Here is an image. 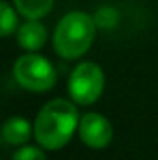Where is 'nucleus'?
<instances>
[{"label": "nucleus", "mask_w": 158, "mask_h": 160, "mask_svg": "<svg viewBox=\"0 0 158 160\" xmlns=\"http://www.w3.org/2000/svg\"><path fill=\"white\" fill-rule=\"evenodd\" d=\"M78 123V108L73 101L52 99L41 106L34 119V138L45 151H58L71 142Z\"/></svg>", "instance_id": "nucleus-1"}, {"label": "nucleus", "mask_w": 158, "mask_h": 160, "mask_svg": "<svg viewBox=\"0 0 158 160\" xmlns=\"http://www.w3.org/2000/svg\"><path fill=\"white\" fill-rule=\"evenodd\" d=\"M95 34H97V24L89 13L71 11L62 17V21L54 30L52 36L54 50L60 58L65 60L82 58L91 48Z\"/></svg>", "instance_id": "nucleus-2"}, {"label": "nucleus", "mask_w": 158, "mask_h": 160, "mask_svg": "<svg viewBox=\"0 0 158 160\" xmlns=\"http://www.w3.org/2000/svg\"><path fill=\"white\" fill-rule=\"evenodd\" d=\"M13 77L22 89L45 93L54 88L58 75L54 65L41 54L26 52L13 63Z\"/></svg>", "instance_id": "nucleus-3"}, {"label": "nucleus", "mask_w": 158, "mask_h": 160, "mask_svg": "<svg viewBox=\"0 0 158 160\" xmlns=\"http://www.w3.org/2000/svg\"><path fill=\"white\" fill-rule=\"evenodd\" d=\"M104 84H106L104 71L101 69L99 63L80 62L69 75V82H67L69 97L73 102L82 106L93 104L101 99L104 91Z\"/></svg>", "instance_id": "nucleus-4"}, {"label": "nucleus", "mask_w": 158, "mask_h": 160, "mask_svg": "<svg viewBox=\"0 0 158 160\" xmlns=\"http://www.w3.org/2000/svg\"><path fill=\"white\" fill-rule=\"evenodd\" d=\"M80 140L91 149H106L114 140V127L108 118L99 112H87L78 123Z\"/></svg>", "instance_id": "nucleus-5"}, {"label": "nucleus", "mask_w": 158, "mask_h": 160, "mask_svg": "<svg viewBox=\"0 0 158 160\" xmlns=\"http://www.w3.org/2000/svg\"><path fill=\"white\" fill-rule=\"evenodd\" d=\"M34 136V125L30 121L24 119L22 116H13L4 123L2 127V140L7 145H26L28 140Z\"/></svg>", "instance_id": "nucleus-6"}, {"label": "nucleus", "mask_w": 158, "mask_h": 160, "mask_svg": "<svg viewBox=\"0 0 158 160\" xmlns=\"http://www.w3.org/2000/svg\"><path fill=\"white\" fill-rule=\"evenodd\" d=\"M17 41L26 52H37L47 41V28L39 21H26L17 30Z\"/></svg>", "instance_id": "nucleus-7"}, {"label": "nucleus", "mask_w": 158, "mask_h": 160, "mask_svg": "<svg viewBox=\"0 0 158 160\" xmlns=\"http://www.w3.org/2000/svg\"><path fill=\"white\" fill-rule=\"evenodd\" d=\"M13 6L26 21H39L50 13L54 0H13Z\"/></svg>", "instance_id": "nucleus-8"}, {"label": "nucleus", "mask_w": 158, "mask_h": 160, "mask_svg": "<svg viewBox=\"0 0 158 160\" xmlns=\"http://www.w3.org/2000/svg\"><path fill=\"white\" fill-rule=\"evenodd\" d=\"M15 30H17L15 9L7 2H0V34H2V38L11 36Z\"/></svg>", "instance_id": "nucleus-9"}, {"label": "nucleus", "mask_w": 158, "mask_h": 160, "mask_svg": "<svg viewBox=\"0 0 158 160\" xmlns=\"http://www.w3.org/2000/svg\"><path fill=\"white\" fill-rule=\"evenodd\" d=\"M13 160H47L45 149L43 147H36V145H21L15 153H13Z\"/></svg>", "instance_id": "nucleus-10"}]
</instances>
